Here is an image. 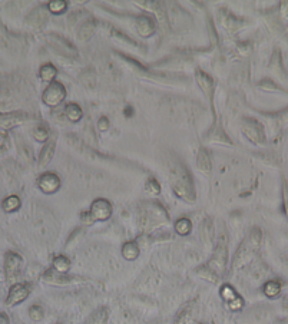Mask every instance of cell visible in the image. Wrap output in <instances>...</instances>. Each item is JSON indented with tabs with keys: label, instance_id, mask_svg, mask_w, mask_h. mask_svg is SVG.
<instances>
[{
	"label": "cell",
	"instance_id": "cell-1",
	"mask_svg": "<svg viewBox=\"0 0 288 324\" xmlns=\"http://www.w3.org/2000/svg\"><path fill=\"white\" fill-rule=\"evenodd\" d=\"M166 167H168L169 184L172 187L175 195L186 202L195 201V190H194L192 176L182 161L175 155H171L168 159Z\"/></svg>",
	"mask_w": 288,
	"mask_h": 324
},
{
	"label": "cell",
	"instance_id": "cell-2",
	"mask_svg": "<svg viewBox=\"0 0 288 324\" xmlns=\"http://www.w3.org/2000/svg\"><path fill=\"white\" fill-rule=\"evenodd\" d=\"M261 229L260 228H253V231L248 234L244 241L241 243V246L235 253L234 261H232V270H238L247 263H250L253 260L255 253L260 250L261 246Z\"/></svg>",
	"mask_w": 288,
	"mask_h": 324
},
{
	"label": "cell",
	"instance_id": "cell-3",
	"mask_svg": "<svg viewBox=\"0 0 288 324\" xmlns=\"http://www.w3.org/2000/svg\"><path fill=\"white\" fill-rule=\"evenodd\" d=\"M112 211L114 210H112L111 202L105 198H98L92 202L90 210L80 214V219L83 222H87V224H92L95 221H106L108 218H111Z\"/></svg>",
	"mask_w": 288,
	"mask_h": 324
},
{
	"label": "cell",
	"instance_id": "cell-4",
	"mask_svg": "<svg viewBox=\"0 0 288 324\" xmlns=\"http://www.w3.org/2000/svg\"><path fill=\"white\" fill-rule=\"evenodd\" d=\"M228 260V247H227V236H221L218 244L214 250V255L207 265L210 267L212 271L218 275L219 279L222 277V274L225 272V267H227Z\"/></svg>",
	"mask_w": 288,
	"mask_h": 324
},
{
	"label": "cell",
	"instance_id": "cell-5",
	"mask_svg": "<svg viewBox=\"0 0 288 324\" xmlns=\"http://www.w3.org/2000/svg\"><path fill=\"white\" fill-rule=\"evenodd\" d=\"M65 97H66L65 86L62 85L61 82H52L47 88L44 89L42 101H43L44 105L58 106L65 99Z\"/></svg>",
	"mask_w": 288,
	"mask_h": 324
},
{
	"label": "cell",
	"instance_id": "cell-6",
	"mask_svg": "<svg viewBox=\"0 0 288 324\" xmlns=\"http://www.w3.org/2000/svg\"><path fill=\"white\" fill-rule=\"evenodd\" d=\"M243 132L248 140L253 141L254 144H264V141H265L262 126L255 119H245L243 123Z\"/></svg>",
	"mask_w": 288,
	"mask_h": 324
},
{
	"label": "cell",
	"instance_id": "cell-7",
	"mask_svg": "<svg viewBox=\"0 0 288 324\" xmlns=\"http://www.w3.org/2000/svg\"><path fill=\"white\" fill-rule=\"evenodd\" d=\"M22 257L13 251H9L5 258V274L8 280H15L22 268Z\"/></svg>",
	"mask_w": 288,
	"mask_h": 324
},
{
	"label": "cell",
	"instance_id": "cell-8",
	"mask_svg": "<svg viewBox=\"0 0 288 324\" xmlns=\"http://www.w3.org/2000/svg\"><path fill=\"white\" fill-rule=\"evenodd\" d=\"M221 297L227 301L229 310H232V311H239V310L244 307V300H243V297H241L229 284H225V286L221 287Z\"/></svg>",
	"mask_w": 288,
	"mask_h": 324
},
{
	"label": "cell",
	"instance_id": "cell-9",
	"mask_svg": "<svg viewBox=\"0 0 288 324\" xmlns=\"http://www.w3.org/2000/svg\"><path fill=\"white\" fill-rule=\"evenodd\" d=\"M37 187L44 194H55L61 188V178L53 172H44L37 179Z\"/></svg>",
	"mask_w": 288,
	"mask_h": 324
},
{
	"label": "cell",
	"instance_id": "cell-10",
	"mask_svg": "<svg viewBox=\"0 0 288 324\" xmlns=\"http://www.w3.org/2000/svg\"><path fill=\"white\" fill-rule=\"evenodd\" d=\"M29 293H30V289H29V286H26V284L18 283V284L12 286L9 294H8V298H6V304L9 307L16 306V304L26 300Z\"/></svg>",
	"mask_w": 288,
	"mask_h": 324
},
{
	"label": "cell",
	"instance_id": "cell-11",
	"mask_svg": "<svg viewBox=\"0 0 288 324\" xmlns=\"http://www.w3.org/2000/svg\"><path fill=\"white\" fill-rule=\"evenodd\" d=\"M195 79H197V83L200 85V88L202 89V92L205 94V97L208 98L211 102H212L214 90H215L214 79L211 78L208 73H205L204 70H197V73H195Z\"/></svg>",
	"mask_w": 288,
	"mask_h": 324
},
{
	"label": "cell",
	"instance_id": "cell-12",
	"mask_svg": "<svg viewBox=\"0 0 288 324\" xmlns=\"http://www.w3.org/2000/svg\"><path fill=\"white\" fill-rule=\"evenodd\" d=\"M136 30L142 37H149L155 33L157 30V23L155 20L148 16V15H142L136 18Z\"/></svg>",
	"mask_w": 288,
	"mask_h": 324
},
{
	"label": "cell",
	"instance_id": "cell-13",
	"mask_svg": "<svg viewBox=\"0 0 288 324\" xmlns=\"http://www.w3.org/2000/svg\"><path fill=\"white\" fill-rule=\"evenodd\" d=\"M197 167L201 171L202 174L205 175H210L211 171H212V161H211L210 152L205 148H201L198 151V155H197Z\"/></svg>",
	"mask_w": 288,
	"mask_h": 324
},
{
	"label": "cell",
	"instance_id": "cell-14",
	"mask_svg": "<svg viewBox=\"0 0 288 324\" xmlns=\"http://www.w3.org/2000/svg\"><path fill=\"white\" fill-rule=\"evenodd\" d=\"M55 148H56V138H51L44 144V147L40 151L39 155V164L42 167H46L51 161H52L53 155H55Z\"/></svg>",
	"mask_w": 288,
	"mask_h": 324
},
{
	"label": "cell",
	"instance_id": "cell-15",
	"mask_svg": "<svg viewBox=\"0 0 288 324\" xmlns=\"http://www.w3.org/2000/svg\"><path fill=\"white\" fill-rule=\"evenodd\" d=\"M152 9L157 15V19L161 27L164 30H166L168 29V12H166L165 6L162 5V2H152Z\"/></svg>",
	"mask_w": 288,
	"mask_h": 324
},
{
	"label": "cell",
	"instance_id": "cell-16",
	"mask_svg": "<svg viewBox=\"0 0 288 324\" xmlns=\"http://www.w3.org/2000/svg\"><path fill=\"white\" fill-rule=\"evenodd\" d=\"M200 233H201L202 241L210 246L214 240V225H212V221L210 218H205L202 221L201 227H200Z\"/></svg>",
	"mask_w": 288,
	"mask_h": 324
},
{
	"label": "cell",
	"instance_id": "cell-17",
	"mask_svg": "<svg viewBox=\"0 0 288 324\" xmlns=\"http://www.w3.org/2000/svg\"><path fill=\"white\" fill-rule=\"evenodd\" d=\"M219 20H221L222 26L225 27L227 30H229V32H234V30L238 29V19L234 15L228 13L227 10H221L219 12Z\"/></svg>",
	"mask_w": 288,
	"mask_h": 324
},
{
	"label": "cell",
	"instance_id": "cell-18",
	"mask_svg": "<svg viewBox=\"0 0 288 324\" xmlns=\"http://www.w3.org/2000/svg\"><path fill=\"white\" fill-rule=\"evenodd\" d=\"M109 318V311L106 307H99L96 308L95 311L90 314V317L87 318L86 324H106Z\"/></svg>",
	"mask_w": 288,
	"mask_h": 324
},
{
	"label": "cell",
	"instance_id": "cell-19",
	"mask_svg": "<svg viewBox=\"0 0 288 324\" xmlns=\"http://www.w3.org/2000/svg\"><path fill=\"white\" fill-rule=\"evenodd\" d=\"M95 20L93 19H87L86 22H83L82 23V26L79 27L78 30V36L80 40H87V39H90L92 35H93V32H95Z\"/></svg>",
	"mask_w": 288,
	"mask_h": 324
},
{
	"label": "cell",
	"instance_id": "cell-20",
	"mask_svg": "<svg viewBox=\"0 0 288 324\" xmlns=\"http://www.w3.org/2000/svg\"><path fill=\"white\" fill-rule=\"evenodd\" d=\"M122 255L125 260L128 261H133L138 255H139V247L135 241H129V243H125L122 247Z\"/></svg>",
	"mask_w": 288,
	"mask_h": 324
},
{
	"label": "cell",
	"instance_id": "cell-21",
	"mask_svg": "<svg viewBox=\"0 0 288 324\" xmlns=\"http://www.w3.org/2000/svg\"><path fill=\"white\" fill-rule=\"evenodd\" d=\"M27 20L32 22L35 25V27L42 26L44 22L47 20V10H46V8H37V9L32 12V15L29 16Z\"/></svg>",
	"mask_w": 288,
	"mask_h": 324
},
{
	"label": "cell",
	"instance_id": "cell-22",
	"mask_svg": "<svg viewBox=\"0 0 288 324\" xmlns=\"http://www.w3.org/2000/svg\"><path fill=\"white\" fill-rule=\"evenodd\" d=\"M281 290H282V287H281V283H279L278 280L267 281V283L264 284V287H262L264 294L270 298L277 297L279 293H281Z\"/></svg>",
	"mask_w": 288,
	"mask_h": 324
},
{
	"label": "cell",
	"instance_id": "cell-23",
	"mask_svg": "<svg viewBox=\"0 0 288 324\" xmlns=\"http://www.w3.org/2000/svg\"><path fill=\"white\" fill-rule=\"evenodd\" d=\"M70 268V261L68 257L65 255H58L53 258V270L58 272V274H65V272L69 271Z\"/></svg>",
	"mask_w": 288,
	"mask_h": 324
},
{
	"label": "cell",
	"instance_id": "cell-24",
	"mask_svg": "<svg viewBox=\"0 0 288 324\" xmlns=\"http://www.w3.org/2000/svg\"><path fill=\"white\" fill-rule=\"evenodd\" d=\"M192 317V303H188L179 310V313L175 318V324H189Z\"/></svg>",
	"mask_w": 288,
	"mask_h": 324
},
{
	"label": "cell",
	"instance_id": "cell-25",
	"mask_svg": "<svg viewBox=\"0 0 288 324\" xmlns=\"http://www.w3.org/2000/svg\"><path fill=\"white\" fill-rule=\"evenodd\" d=\"M195 272H197L198 275H201L204 280L210 281V283H212V284H217V283L219 281L218 275L212 271L207 264H205V265H201V267H198V268L195 270Z\"/></svg>",
	"mask_w": 288,
	"mask_h": 324
},
{
	"label": "cell",
	"instance_id": "cell-26",
	"mask_svg": "<svg viewBox=\"0 0 288 324\" xmlns=\"http://www.w3.org/2000/svg\"><path fill=\"white\" fill-rule=\"evenodd\" d=\"M65 114L68 116V119H69L70 122H78L79 119L82 118V109H80V106L76 105V104H69V105H66L65 108Z\"/></svg>",
	"mask_w": 288,
	"mask_h": 324
},
{
	"label": "cell",
	"instance_id": "cell-27",
	"mask_svg": "<svg viewBox=\"0 0 288 324\" xmlns=\"http://www.w3.org/2000/svg\"><path fill=\"white\" fill-rule=\"evenodd\" d=\"M2 207H3V210L6 211V212H13V211L19 210V207H20V198H19L18 195H9V197H6L3 200Z\"/></svg>",
	"mask_w": 288,
	"mask_h": 324
},
{
	"label": "cell",
	"instance_id": "cell-28",
	"mask_svg": "<svg viewBox=\"0 0 288 324\" xmlns=\"http://www.w3.org/2000/svg\"><path fill=\"white\" fill-rule=\"evenodd\" d=\"M56 68L53 66V65H51V63H46V65H43L42 68H40V70H39V76H40V79L42 80H44V82H52L53 79H55V76H56Z\"/></svg>",
	"mask_w": 288,
	"mask_h": 324
},
{
	"label": "cell",
	"instance_id": "cell-29",
	"mask_svg": "<svg viewBox=\"0 0 288 324\" xmlns=\"http://www.w3.org/2000/svg\"><path fill=\"white\" fill-rule=\"evenodd\" d=\"M192 224L191 221L188 218H179L175 222V231L179 234V236H188L191 233Z\"/></svg>",
	"mask_w": 288,
	"mask_h": 324
},
{
	"label": "cell",
	"instance_id": "cell-30",
	"mask_svg": "<svg viewBox=\"0 0 288 324\" xmlns=\"http://www.w3.org/2000/svg\"><path fill=\"white\" fill-rule=\"evenodd\" d=\"M66 2H62V0H52V2H49V5H47V9L51 10L52 13L55 15H59L62 12H65L66 10Z\"/></svg>",
	"mask_w": 288,
	"mask_h": 324
},
{
	"label": "cell",
	"instance_id": "cell-31",
	"mask_svg": "<svg viewBox=\"0 0 288 324\" xmlns=\"http://www.w3.org/2000/svg\"><path fill=\"white\" fill-rule=\"evenodd\" d=\"M33 138L39 142H47L49 140V131L46 126H37L33 131Z\"/></svg>",
	"mask_w": 288,
	"mask_h": 324
},
{
	"label": "cell",
	"instance_id": "cell-32",
	"mask_svg": "<svg viewBox=\"0 0 288 324\" xmlns=\"http://www.w3.org/2000/svg\"><path fill=\"white\" fill-rule=\"evenodd\" d=\"M147 191L149 194H152V195H158V194L161 193V185L158 182L157 179H154V178H149L148 182H147Z\"/></svg>",
	"mask_w": 288,
	"mask_h": 324
},
{
	"label": "cell",
	"instance_id": "cell-33",
	"mask_svg": "<svg viewBox=\"0 0 288 324\" xmlns=\"http://www.w3.org/2000/svg\"><path fill=\"white\" fill-rule=\"evenodd\" d=\"M29 315H30L32 320L39 321V320L43 318V308L40 306H32L29 308Z\"/></svg>",
	"mask_w": 288,
	"mask_h": 324
},
{
	"label": "cell",
	"instance_id": "cell-34",
	"mask_svg": "<svg viewBox=\"0 0 288 324\" xmlns=\"http://www.w3.org/2000/svg\"><path fill=\"white\" fill-rule=\"evenodd\" d=\"M282 205H284V212L288 219V181H282Z\"/></svg>",
	"mask_w": 288,
	"mask_h": 324
},
{
	"label": "cell",
	"instance_id": "cell-35",
	"mask_svg": "<svg viewBox=\"0 0 288 324\" xmlns=\"http://www.w3.org/2000/svg\"><path fill=\"white\" fill-rule=\"evenodd\" d=\"M98 128L104 132L108 131V129H109V121H108V118H105V116H104V118H101V119H99V122H98Z\"/></svg>",
	"mask_w": 288,
	"mask_h": 324
},
{
	"label": "cell",
	"instance_id": "cell-36",
	"mask_svg": "<svg viewBox=\"0 0 288 324\" xmlns=\"http://www.w3.org/2000/svg\"><path fill=\"white\" fill-rule=\"evenodd\" d=\"M5 142H6V133L3 131H0V147H3Z\"/></svg>",
	"mask_w": 288,
	"mask_h": 324
}]
</instances>
